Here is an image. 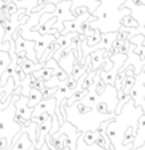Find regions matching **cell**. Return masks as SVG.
I'll return each instance as SVG.
<instances>
[{"label":"cell","mask_w":145,"mask_h":150,"mask_svg":"<svg viewBox=\"0 0 145 150\" xmlns=\"http://www.w3.org/2000/svg\"><path fill=\"white\" fill-rule=\"evenodd\" d=\"M29 101H28V106L29 108H35V105H39L40 102L44 100L43 97V93H41V91H39V89L36 88H32L31 92H29Z\"/></svg>","instance_id":"1"},{"label":"cell","mask_w":145,"mask_h":150,"mask_svg":"<svg viewBox=\"0 0 145 150\" xmlns=\"http://www.w3.org/2000/svg\"><path fill=\"white\" fill-rule=\"evenodd\" d=\"M99 136H100V130H95V132L88 130V132L85 133V136H84V138H82V139H84V142H85V144L92 145L93 142L97 141Z\"/></svg>","instance_id":"2"},{"label":"cell","mask_w":145,"mask_h":150,"mask_svg":"<svg viewBox=\"0 0 145 150\" xmlns=\"http://www.w3.org/2000/svg\"><path fill=\"white\" fill-rule=\"evenodd\" d=\"M121 24L122 25H127V27H131L132 29H136L137 27H139V23H137L132 16H125L121 20Z\"/></svg>","instance_id":"3"},{"label":"cell","mask_w":145,"mask_h":150,"mask_svg":"<svg viewBox=\"0 0 145 150\" xmlns=\"http://www.w3.org/2000/svg\"><path fill=\"white\" fill-rule=\"evenodd\" d=\"M7 4V15H8V17H12L14 16V13H16L17 11H19V8H17V4L14 3V1H8Z\"/></svg>","instance_id":"4"},{"label":"cell","mask_w":145,"mask_h":150,"mask_svg":"<svg viewBox=\"0 0 145 150\" xmlns=\"http://www.w3.org/2000/svg\"><path fill=\"white\" fill-rule=\"evenodd\" d=\"M57 89V88H56ZM56 89H53V88H43V91H41V93H43V97H44V100H48L51 96H55V92H56Z\"/></svg>","instance_id":"5"}]
</instances>
